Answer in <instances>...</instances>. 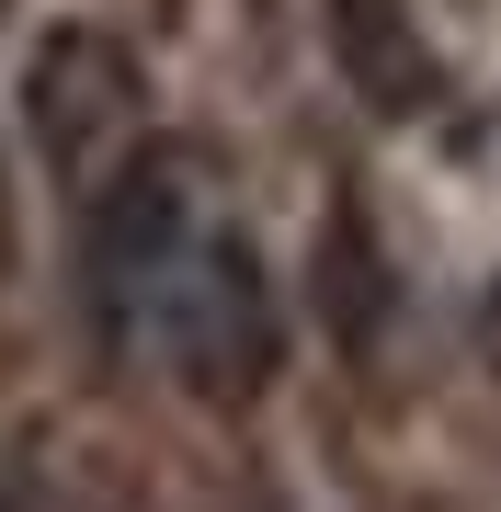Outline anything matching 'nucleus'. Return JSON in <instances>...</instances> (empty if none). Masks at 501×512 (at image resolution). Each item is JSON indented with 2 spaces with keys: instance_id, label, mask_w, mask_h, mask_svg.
<instances>
[{
  "instance_id": "1",
  "label": "nucleus",
  "mask_w": 501,
  "mask_h": 512,
  "mask_svg": "<svg viewBox=\"0 0 501 512\" xmlns=\"http://www.w3.org/2000/svg\"><path fill=\"white\" fill-rule=\"evenodd\" d=\"M160 342H171V365H183V387L217 399V410H251L262 387H274L285 308H274V274H262V251L240 228L183 239V262H171V285H160Z\"/></svg>"
},
{
  "instance_id": "2",
  "label": "nucleus",
  "mask_w": 501,
  "mask_h": 512,
  "mask_svg": "<svg viewBox=\"0 0 501 512\" xmlns=\"http://www.w3.org/2000/svg\"><path fill=\"white\" fill-rule=\"evenodd\" d=\"M137 103H149V80H137V46L103 35V23H46L35 57H23V137H35V160L57 183H92L137 148Z\"/></svg>"
},
{
  "instance_id": "3",
  "label": "nucleus",
  "mask_w": 501,
  "mask_h": 512,
  "mask_svg": "<svg viewBox=\"0 0 501 512\" xmlns=\"http://www.w3.org/2000/svg\"><path fill=\"white\" fill-rule=\"evenodd\" d=\"M183 239H194V160L183 148H126V160L103 171V194H92V251H80L92 319L126 330L137 308H160Z\"/></svg>"
},
{
  "instance_id": "4",
  "label": "nucleus",
  "mask_w": 501,
  "mask_h": 512,
  "mask_svg": "<svg viewBox=\"0 0 501 512\" xmlns=\"http://www.w3.org/2000/svg\"><path fill=\"white\" fill-rule=\"evenodd\" d=\"M319 23H331V69H342V92L365 114L410 126V114L445 103V57H433V35H422L410 0H331Z\"/></svg>"
},
{
  "instance_id": "5",
  "label": "nucleus",
  "mask_w": 501,
  "mask_h": 512,
  "mask_svg": "<svg viewBox=\"0 0 501 512\" xmlns=\"http://www.w3.org/2000/svg\"><path fill=\"white\" fill-rule=\"evenodd\" d=\"M308 296H319V330H331L353 365L388 342V239H376L365 194H331V217H319V251H308Z\"/></svg>"
},
{
  "instance_id": "6",
  "label": "nucleus",
  "mask_w": 501,
  "mask_h": 512,
  "mask_svg": "<svg viewBox=\"0 0 501 512\" xmlns=\"http://www.w3.org/2000/svg\"><path fill=\"white\" fill-rule=\"evenodd\" d=\"M12 262H23V217H12V160H0V285H12Z\"/></svg>"
},
{
  "instance_id": "7",
  "label": "nucleus",
  "mask_w": 501,
  "mask_h": 512,
  "mask_svg": "<svg viewBox=\"0 0 501 512\" xmlns=\"http://www.w3.org/2000/svg\"><path fill=\"white\" fill-rule=\"evenodd\" d=\"M0 12H12V0H0Z\"/></svg>"
}]
</instances>
